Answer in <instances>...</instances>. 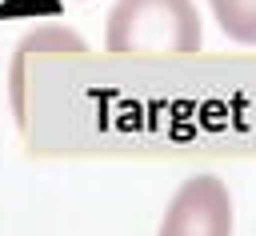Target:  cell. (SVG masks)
I'll use <instances>...</instances> for the list:
<instances>
[{"mask_svg":"<svg viewBox=\"0 0 256 236\" xmlns=\"http://www.w3.org/2000/svg\"><path fill=\"white\" fill-rule=\"evenodd\" d=\"M204 28L192 0H116L104 28L108 52H200Z\"/></svg>","mask_w":256,"mask_h":236,"instance_id":"obj_1","label":"cell"},{"mask_svg":"<svg viewBox=\"0 0 256 236\" xmlns=\"http://www.w3.org/2000/svg\"><path fill=\"white\" fill-rule=\"evenodd\" d=\"M220 32L236 44H256V0H208Z\"/></svg>","mask_w":256,"mask_h":236,"instance_id":"obj_3","label":"cell"},{"mask_svg":"<svg viewBox=\"0 0 256 236\" xmlns=\"http://www.w3.org/2000/svg\"><path fill=\"white\" fill-rule=\"evenodd\" d=\"M156 236H232V196L220 176H188L160 216Z\"/></svg>","mask_w":256,"mask_h":236,"instance_id":"obj_2","label":"cell"}]
</instances>
